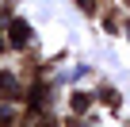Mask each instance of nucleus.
I'll use <instances>...</instances> for the list:
<instances>
[{"instance_id": "nucleus-1", "label": "nucleus", "mask_w": 130, "mask_h": 127, "mask_svg": "<svg viewBox=\"0 0 130 127\" xmlns=\"http://www.w3.org/2000/svg\"><path fill=\"white\" fill-rule=\"evenodd\" d=\"M0 93H4V96H15V77L12 73H0Z\"/></svg>"}]
</instances>
